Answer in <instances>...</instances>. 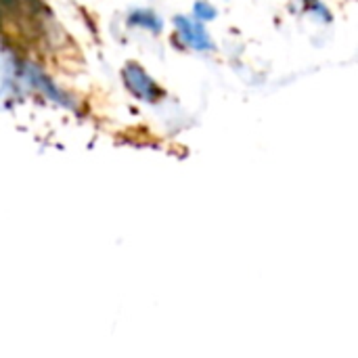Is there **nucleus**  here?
I'll list each match as a JSON object with an SVG mask.
<instances>
[{"label": "nucleus", "instance_id": "7", "mask_svg": "<svg viewBox=\"0 0 358 358\" xmlns=\"http://www.w3.org/2000/svg\"><path fill=\"white\" fill-rule=\"evenodd\" d=\"M4 13H19L23 8V0H0Z\"/></svg>", "mask_w": 358, "mask_h": 358}, {"label": "nucleus", "instance_id": "8", "mask_svg": "<svg viewBox=\"0 0 358 358\" xmlns=\"http://www.w3.org/2000/svg\"><path fill=\"white\" fill-rule=\"evenodd\" d=\"M2 25H4V10H2V6H0V29H2Z\"/></svg>", "mask_w": 358, "mask_h": 358}, {"label": "nucleus", "instance_id": "5", "mask_svg": "<svg viewBox=\"0 0 358 358\" xmlns=\"http://www.w3.org/2000/svg\"><path fill=\"white\" fill-rule=\"evenodd\" d=\"M302 4H304V10L310 17H315L317 21H321V23H331L334 21V13L323 0H302Z\"/></svg>", "mask_w": 358, "mask_h": 358}, {"label": "nucleus", "instance_id": "3", "mask_svg": "<svg viewBox=\"0 0 358 358\" xmlns=\"http://www.w3.org/2000/svg\"><path fill=\"white\" fill-rule=\"evenodd\" d=\"M19 76H21L34 90H38L40 94H44V96L50 99L52 103H57V105H61V107H65V109H71V111L78 109L76 99H73L69 92H65L63 88H59V86L50 80V76L44 73L38 65L23 61L21 67H19Z\"/></svg>", "mask_w": 358, "mask_h": 358}, {"label": "nucleus", "instance_id": "6", "mask_svg": "<svg viewBox=\"0 0 358 358\" xmlns=\"http://www.w3.org/2000/svg\"><path fill=\"white\" fill-rule=\"evenodd\" d=\"M191 17L197 19L199 23H210L218 17V8L210 0H195L191 8Z\"/></svg>", "mask_w": 358, "mask_h": 358}, {"label": "nucleus", "instance_id": "1", "mask_svg": "<svg viewBox=\"0 0 358 358\" xmlns=\"http://www.w3.org/2000/svg\"><path fill=\"white\" fill-rule=\"evenodd\" d=\"M122 82L134 99H138L147 105H157L166 96V90L159 86V82L138 61H126L124 63Z\"/></svg>", "mask_w": 358, "mask_h": 358}, {"label": "nucleus", "instance_id": "4", "mask_svg": "<svg viewBox=\"0 0 358 358\" xmlns=\"http://www.w3.org/2000/svg\"><path fill=\"white\" fill-rule=\"evenodd\" d=\"M126 23L130 27H136V29H145L153 36H159L164 31V19L159 13L151 10V8H134L128 13L126 17Z\"/></svg>", "mask_w": 358, "mask_h": 358}, {"label": "nucleus", "instance_id": "2", "mask_svg": "<svg viewBox=\"0 0 358 358\" xmlns=\"http://www.w3.org/2000/svg\"><path fill=\"white\" fill-rule=\"evenodd\" d=\"M174 23V38L182 48H191L195 52H214L216 42L210 36L208 27L193 19L191 15H176L172 19Z\"/></svg>", "mask_w": 358, "mask_h": 358}]
</instances>
